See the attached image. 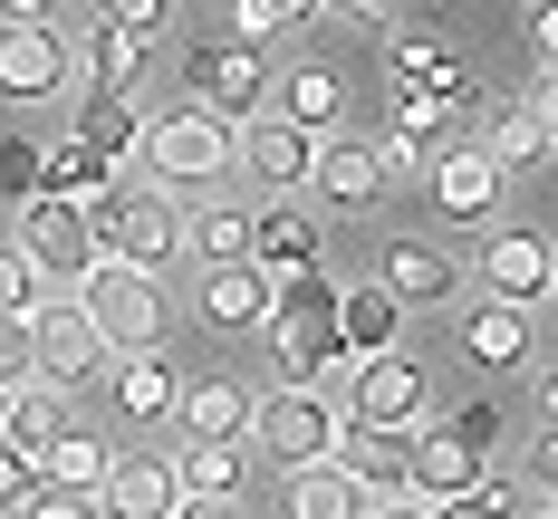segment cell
Here are the masks:
<instances>
[{"label": "cell", "instance_id": "1", "mask_svg": "<svg viewBox=\"0 0 558 519\" xmlns=\"http://www.w3.org/2000/svg\"><path fill=\"white\" fill-rule=\"evenodd\" d=\"M135 164L155 173L165 193H213L231 164H241V125L213 107H183V115H155L145 125V145H135Z\"/></svg>", "mask_w": 558, "mask_h": 519}, {"label": "cell", "instance_id": "2", "mask_svg": "<svg viewBox=\"0 0 558 519\" xmlns=\"http://www.w3.org/2000/svg\"><path fill=\"white\" fill-rule=\"evenodd\" d=\"M68 298L97 318L107 356H145V346H165V270H135V260H97V270L68 288Z\"/></svg>", "mask_w": 558, "mask_h": 519}, {"label": "cell", "instance_id": "3", "mask_svg": "<svg viewBox=\"0 0 558 519\" xmlns=\"http://www.w3.org/2000/svg\"><path fill=\"white\" fill-rule=\"evenodd\" d=\"M87 222H97V250L107 260H135V270H165L183 260V212H173V193L145 173V183H116L87 202Z\"/></svg>", "mask_w": 558, "mask_h": 519}, {"label": "cell", "instance_id": "4", "mask_svg": "<svg viewBox=\"0 0 558 519\" xmlns=\"http://www.w3.org/2000/svg\"><path fill=\"white\" fill-rule=\"evenodd\" d=\"M347 443V413H337L318 385H270L260 413H251V453L279 461V471H308V461H337Z\"/></svg>", "mask_w": 558, "mask_h": 519}, {"label": "cell", "instance_id": "5", "mask_svg": "<svg viewBox=\"0 0 558 519\" xmlns=\"http://www.w3.org/2000/svg\"><path fill=\"white\" fill-rule=\"evenodd\" d=\"M260 337H270V356H279V375H289V385H318V375H328V356H347V346H337V288L318 280V270L279 280V318L260 328Z\"/></svg>", "mask_w": 558, "mask_h": 519}, {"label": "cell", "instance_id": "6", "mask_svg": "<svg viewBox=\"0 0 558 519\" xmlns=\"http://www.w3.org/2000/svg\"><path fill=\"white\" fill-rule=\"evenodd\" d=\"M424 413H434V375L414 366V356H356V385H347V423H366V433H424Z\"/></svg>", "mask_w": 558, "mask_h": 519}, {"label": "cell", "instance_id": "7", "mask_svg": "<svg viewBox=\"0 0 558 519\" xmlns=\"http://www.w3.org/2000/svg\"><path fill=\"white\" fill-rule=\"evenodd\" d=\"M20 250L39 260V280H49V288H77L97 260H107L87 202H58V193H29V202H20Z\"/></svg>", "mask_w": 558, "mask_h": 519}, {"label": "cell", "instance_id": "8", "mask_svg": "<svg viewBox=\"0 0 558 519\" xmlns=\"http://www.w3.org/2000/svg\"><path fill=\"white\" fill-rule=\"evenodd\" d=\"M77 67V39L58 20H0V97L10 107H49Z\"/></svg>", "mask_w": 558, "mask_h": 519}, {"label": "cell", "instance_id": "9", "mask_svg": "<svg viewBox=\"0 0 558 519\" xmlns=\"http://www.w3.org/2000/svg\"><path fill=\"white\" fill-rule=\"evenodd\" d=\"M482 298H510V308H539L558 288V250L539 231H482V260H472Z\"/></svg>", "mask_w": 558, "mask_h": 519}, {"label": "cell", "instance_id": "10", "mask_svg": "<svg viewBox=\"0 0 558 519\" xmlns=\"http://www.w3.org/2000/svg\"><path fill=\"white\" fill-rule=\"evenodd\" d=\"M386 155L366 145V135H318V173H308V193L328 202V212H376L386 202Z\"/></svg>", "mask_w": 558, "mask_h": 519}, {"label": "cell", "instance_id": "11", "mask_svg": "<svg viewBox=\"0 0 558 519\" xmlns=\"http://www.w3.org/2000/svg\"><path fill=\"white\" fill-rule=\"evenodd\" d=\"M29 337H39V385H77V375L107 366V337H97V318H87L77 298H49V308L29 318Z\"/></svg>", "mask_w": 558, "mask_h": 519}, {"label": "cell", "instance_id": "12", "mask_svg": "<svg viewBox=\"0 0 558 519\" xmlns=\"http://www.w3.org/2000/svg\"><path fill=\"white\" fill-rule=\"evenodd\" d=\"M241 164H251V183H270V193H308L318 135L289 125V115H251V125H241Z\"/></svg>", "mask_w": 558, "mask_h": 519}, {"label": "cell", "instance_id": "13", "mask_svg": "<svg viewBox=\"0 0 558 519\" xmlns=\"http://www.w3.org/2000/svg\"><path fill=\"white\" fill-rule=\"evenodd\" d=\"M260 49L251 39H213V49H193V87H203V107L213 115H231V125H251L260 115Z\"/></svg>", "mask_w": 558, "mask_h": 519}, {"label": "cell", "instance_id": "14", "mask_svg": "<svg viewBox=\"0 0 558 519\" xmlns=\"http://www.w3.org/2000/svg\"><path fill=\"white\" fill-rule=\"evenodd\" d=\"M251 413H260V395H251L241 375H193L183 404H173L183 443H251Z\"/></svg>", "mask_w": 558, "mask_h": 519}, {"label": "cell", "instance_id": "15", "mask_svg": "<svg viewBox=\"0 0 558 519\" xmlns=\"http://www.w3.org/2000/svg\"><path fill=\"white\" fill-rule=\"evenodd\" d=\"M107 519H173V501H183V471H173V453H116L107 471Z\"/></svg>", "mask_w": 558, "mask_h": 519}, {"label": "cell", "instance_id": "16", "mask_svg": "<svg viewBox=\"0 0 558 519\" xmlns=\"http://www.w3.org/2000/svg\"><path fill=\"white\" fill-rule=\"evenodd\" d=\"M270 318H279V280L260 270V260H231V270L203 280V328L241 337V328H270Z\"/></svg>", "mask_w": 558, "mask_h": 519}, {"label": "cell", "instance_id": "17", "mask_svg": "<svg viewBox=\"0 0 558 519\" xmlns=\"http://www.w3.org/2000/svg\"><path fill=\"white\" fill-rule=\"evenodd\" d=\"M376 280H386L395 298H404V318H414V308H444V298H462V260H452V250H434V240H395Z\"/></svg>", "mask_w": 558, "mask_h": 519}, {"label": "cell", "instance_id": "18", "mask_svg": "<svg viewBox=\"0 0 558 519\" xmlns=\"http://www.w3.org/2000/svg\"><path fill=\"white\" fill-rule=\"evenodd\" d=\"M510 173L482 155V145H444V164H434V202H444L452 222H492V202H501Z\"/></svg>", "mask_w": 558, "mask_h": 519}, {"label": "cell", "instance_id": "19", "mask_svg": "<svg viewBox=\"0 0 558 519\" xmlns=\"http://www.w3.org/2000/svg\"><path fill=\"white\" fill-rule=\"evenodd\" d=\"M77 58H87L97 97H135V87H145V67H155V39H145V29H116V20H87Z\"/></svg>", "mask_w": 558, "mask_h": 519}, {"label": "cell", "instance_id": "20", "mask_svg": "<svg viewBox=\"0 0 558 519\" xmlns=\"http://www.w3.org/2000/svg\"><path fill=\"white\" fill-rule=\"evenodd\" d=\"M395 337H404V298H395L386 280L337 288V346H347V356H386Z\"/></svg>", "mask_w": 558, "mask_h": 519}, {"label": "cell", "instance_id": "21", "mask_svg": "<svg viewBox=\"0 0 558 519\" xmlns=\"http://www.w3.org/2000/svg\"><path fill=\"white\" fill-rule=\"evenodd\" d=\"M462 356H472V366H492V375L530 366V308H510V298L462 308Z\"/></svg>", "mask_w": 558, "mask_h": 519}, {"label": "cell", "instance_id": "22", "mask_svg": "<svg viewBox=\"0 0 558 519\" xmlns=\"http://www.w3.org/2000/svg\"><path fill=\"white\" fill-rule=\"evenodd\" d=\"M337 461H347L376 501H404V491H414V433H366V423H347Z\"/></svg>", "mask_w": 558, "mask_h": 519}, {"label": "cell", "instance_id": "23", "mask_svg": "<svg viewBox=\"0 0 558 519\" xmlns=\"http://www.w3.org/2000/svg\"><path fill=\"white\" fill-rule=\"evenodd\" d=\"M173 404H183V375L165 366V346L116 356V413H125V423H173Z\"/></svg>", "mask_w": 558, "mask_h": 519}, {"label": "cell", "instance_id": "24", "mask_svg": "<svg viewBox=\"0 0 558 519\" xmlns=\"http://www.w3.org/2000/svg\"><path fill=\"white\" fill-rule=\"evenodd\" d=\"M376 510V491L347 471V461H308V471H289V519H366Z\"/></svg>", "mask_w": 558, "mask_h": 519}, {"label": "cell", "instance_id": "25", "mask_svg": "<svg viewBox=\"0 0 558 519\" xmlns=\"http://www.w3.org/2000/svg\"><path fill=\"white\" fill-rule=\"evenodd\" d=\"M251 260H260L270 280H299V270H318V222H308L299 202H270V212L251 222Z\"/></svg>", "mask_w": 558, "mask_h": 519}, {"label": "cell", "instance_id": "26", "mask_svg": "<svg viewBox=\"0 0 558 519\" xmlns=\"http://www.w3.org/2000/svg\"><path fill=\"white\" fill-rule=\"evenodd\" d=\"M482 481V453L452 433V423H424L414 433V501H452V491H472Z\"/></svg>", "mask_w": 558, "mask_h": 519}, {"label": "cell", "instance_id": "27", "mask_svg": "<svg viewBox=\"0 0 558 519\" xmlns=\"http://www.w3.org/2000/svg\"><path fill=\"white\" fill-rule=\"evenodd\" d=\"M482 155H492L501 173H530V164H549L558 145H549V125H539V107H530V97H510V107L482 115Z\"/></svg>", "mask_w": 558, "mask_h": 519}, {"label": "cell", "instance_id": "28", "mask_svg": "<svg viewBox=\"0 0 558 519\" xmlns=\"http://www.w3.org/2000/svg\"><path fill=\"white\" fill-rule=\"evenodd\" d=\"M39 193H58V202H97V193H116V155H97L87 135L39 145Z\"/></svg>", "mask_w": 558, "mask_h": 519}, {"label": "cell", "instance_id": "29", "mask_svg": "<svg viewBox=\"0 0 558 519\" xmlns=\"http://www.w3.org/2000/svg\"><path fill=\"white\" fill-rule=\"evenodd\" d=\"M251 222H260V212L213 202V212H193V222H183V250H193L203 270H231V260H251Z\"/></svg>", "mask_w": 558, "mask_h": 519}, {"label": "cell", "instance_id": "30", "mask_svg": "<svg viewBox=\"0 0 558 519\" xmlns=\"http://www.w3.org/2000/svg\"><path fill=\"white\" fill-rule=\"evenodd\" d=\"M337 107H347L337 67H289V87H279V115H289V125H308V135H337Z\"/></svg>", "mask_w": 558, "mask_h": 519}, {"label": "cell", "instance_id": "31", "mask_svg": "<svg viewBox=\"0 0 558 519\" xmlns=\"http://www.w3.org/2000/svg\"><path fill=\"white\" fill-rule=\"evenodd\" d=\"M145 125H155V115L135 107V97H87V107H77V135H87L97 155H135Z\"/></svg>", "mask_w": 558, "mask_h": 519}, {"label": "cell", "instance_id": "32", "mask_svg": "<svg viewBox=\"0 0 558 519\" xmlns=\"http://www.w3.org/2000/svg\"><path fill=\"white\" fill-rule=\"evenodd\" d=\"M39 471H49L58 491H107L116 453H107V443H97V433H58L49 453H39Z\"/></svg>", "mask_w": 558, "mask_h": 519}, {"label": "cell", "instance_id": "33", "mask_svg": "<svg viewBox=\"0 0 558 519\" xmlns=\"http://www.w3.org/2000/svg\"><path fill=\"white\" fill-rule=\"evenodd\" d=\"M386 135H414V145H452V107L434 87H386Z\"/></svg>", "mask_w": 558, "mask_h": 519}, {"label": "cell", "instance_id": "34", "mask_svg": "<svg viewBox=\"0 0 558 519\" xmlns=\"http://www.w3.org/2000/svg\"><path fill=\"white\" fill-rule=\"evenodd\" d=\"M241 443H183V461H173V471H183V491H213V501H241Z\"/></svg>", "mask_w": 558, "mask_h": 519}, {"label": "cell", "instance_id": "35", "mask_svg": "<svg viewBox=\"0 0 558 519\" xmlns=\"http://www.w3.org/2000/svg\"><path fill=\"white\" fill-rule=\"evenodd\" d=\"M58 433H68V423H58V385H20V395H10V433H0V443H20V453H49Z\"/></svg>", "mask_w": 558, "mask_h": 519}, {"label": "cell", "instance_id": "36", "mask_svg": "<svg viewBox=\"0 0 558 519\" xmlns=\"http://www.w3.org/2000/svg\"><path fill=\"white\" fill-rule=\"evenodd\" d=\"M49 308V280H39V260L20 250V240H0V318H39Z\"/></svg>", "mask_w": 558, "mask_h": 519}, {"label": "cell", "instance_id": "37", "mask_svg": "<svg viewBox=\"0 0 558 519\" xmlns=\"http://www.w3.org/2000/svg\"><path fill=\"white\" fill-rule=\"evenodd\" d=\"M444 29H424V20H414V29H395V49H386V77L395 87H424V77H434V67H444Z\"/></svg>", "mask_w": 558, "mask_h": 519}, {"label": "cell", "instance_id": "38", "mask_svg": "<svg viewBox=\"0 0 558 519\" xmlns=\"http://www.w3.org/2000/svg\"><path fill=\"white\" fill-rule=\"evenodd\" d=\"M308 10H318V0H231V39L260 49V39H279V29H299Z\"/></svg>", "mask_w": 558, "mask_h": 519}, {"label": "cell", "instance_id": "39", "mask_svg": "<svg viewBox=\"0 0 558 519\" xmlns=\"http://www.w3.org/2000/svg\"><path fill=\"white\" fill-rule=\"evenodd\" d=\"M0 385H10V395L39 385V337H29V318H0Z\"/></svg>", "mask_w": 558, "mask_h": 519}, {"label": "cell", "instance_id": "40", "mask_svg": "<svg viewBox=\"0 0 558 519\" xmlns=\"http://www.w3.org/2000/svg\"><path fill=\"white\" fill-rule=\"evenodd\" d=\"M97 510H107L97 491H58V481H39V491L20 501V519H97Z\"/></svg>", "mask_w": 558, "mask_h": 519}, {"label": "cell", "instance_id": "41", "mask_svg": "<svg viewBox=\"0 0 558 519\" xmlns=\"http://www.w3.org/2000/svg\"><path fill=\"white\" fill-rule=\"evenodd\" d=\"M29 193H39V145L10 135V145H0V202H29Z\"/></svg>", "mask_w": 558, "mask_h": 519}, {"label": "cell", "instance_id": "42", "mask_svg": "<svg viewBox=\"0 0 558 519\" xmlns=\"http://www.w3.org/2000/svg\"><path fill=\"white\" fill-rule=\"evenodd\" d=\"M376 155H386L395 183H434V164H444V145H414V135H386Z\"/></svg>", "mask_w": 558, "mask_h": 519}, {"label": "cell", "instance_id": "43", "mask_svg": "<svg viewBox=\"0 0 558 519\" xmlns=\"http://www.w3.org/2000/svg\"><path fill=\"white\" fill-rule=\"evenodd\" d=\"M49 471H39V453H20V443H0V510H20L29 491H39Z\"/></svg>", "mask_w": 558, "mask_h": 519}, {"label": "cell", "instance_id": "44", "mask_svg": "<svg viewBox=\"0 0 558 519\" xmlns=\"http://www.w3.org/2000/svg\"><path fill=\"white\" fill-rule=\"evenodd\" d=\"M165 10H173V0H97V20H116V29H145V39L165 29Z\"/></svg>", "mask_w": 558, "mask_h": 519}, {"label": "cell", "instance_id": "45", "mask_svg": "<svg viewBox=\"0 0 558 519\" xmlns=\"http://www.w3.org/2000/svg\"><path fill=\"white\" fill-rule=\"evenodd\" d=\"M530 58L558 67V0H530Z\"/></svg>", "mask_w": 558, "mask_h": 519}, {"label": "cell", "instance_id": "46", "mask_svg": "<svg viewBox=\"0 0 558 519\" xmlns=\"http://www.w3.org/2000/svg\"><path fill=\"white\" fill-rule=\"evenodd\" d=\"M452 433H462L472 453H492V443H501V413H492V404H472V413H452Z\"/></svg>", "mask_w": 558, "mask_h": 519}, {"label": "cell", "instance_id": "47", "mask_svg": "<svg viewBox=\"0 0 558 519\" xmlns=\"http://www.w3.org/2000/svg\"><path fill=\"white\" fill-rule=\"evenodd\" d=\"M530 481L558 501V423H539V443H530Z\"/></svg>", "mask_w": 558, "mask_h": 519}, {"label": "cell", "instance_id": "48", "mask_svg": "<svg viewBox=\"0 0 558 519\" xmlns=\"http://www.w3.org/2000/svg\"><path fill=\"white\" fill-rule=\"evenodd\" d=\"M173 519H251V510H241V501H213V491H183Z\"/></svg>", "mask_w": 558, "mask_h": 519}, {"label": "cell", "instance_id": "49", "mask_svg": "<svg viewBox=\"0 0 558 519\" xmlns=\"http://www.w3.org/2000/svg\"><path fill=\"white\" fill-rule=\"evenodd\" d=\"M530 107H539V125H549V145H558V67L539 77V97H530Z\"/></svg>", "mask_w": 558, "mask_h": 519}, {"label": "cell", "instance_id": "50", "mask_svg": "<svg viewBox=\"0 0 558 519\" xmlns=\"http://www.w3.org/2000/svg\"><path fill=\"white\" fill-rule=\"evenodd\" d=\"M366 519H434V510H424V501L404 491V501H376V510H366Z\"/></svg>", "mask_w": 558, "mask_h": 519}, {"label": "cell", "instance_id": "51", "mask_svg": "<svg viewBox=\"0 0 558 519\" xmlns=\"http://www.w3.org/2000/svg\"><path fill=\"white\" fill-rule=\"evenodd\" d=\"M0 20H58V0H0Z\"/></svg>", "mask_w": 558, "mask_h": 519}, {"label": "cell", "instance_id": "52", "mask_svg": "<svg viewBox=\"0 0 558 519\" xmlns=\"http://www.w3.org/2000/svg\"><path fill=\"white\" fill-rule=\"evenodd\" d=\"M328 10H347V20H386L395 0H328Z\"/></svg>", "mask_w": 558, "mask_h": 519}, {"label": "cell", "instance_id": "53", "mask_svg": "<svg viewBox=\"0 0 558 519\" xmlns=\"http://www.w3.org/2000/svg\"><path fill=\"white\" fill-rule=\"evenodd\" d=\"M530 395H539V413H549V423H558V366H549V375H539V385H530Z\"/></svg>", "mask_w": 558, "mask_h": 519}, {"label": "cell", "instance_id": "54", "mask_svg": "<svg viewBox=\"0 0 558 519\" xmlns=\"http://www.w3.org/2000/svg\"><path fill=\"white\" fill-rule=\"evenodd\" d=\"M0 433H10V385H0Z\"/></svg>", "mask_w": 558, "mask_h": 519}, {"label": "cell", "instance_id": "55", "mask_svg": "<svg viewBox=\"0 0 558 519\" xmlns=\"http://www.w3.org/2000/svg\"><path fill=\"white\" fill-rule=\"evenodd\" d=\"M549 519H558V501H549Z\"/></svg>", "mask_w": 558, "mask_h": 519}, {"label": "cell", "instance_id": "56", "mask_svg": "<svg viewBox=\"0 0 558 519\" xmlns=\"http://www.w3.org/2000/svg\"><path fill=\"white\" fill-rule=\"evenodd\" d=\"M549 298H558V288H549Z\"/></svg>", "mask_w": 558, "mask_h": 519}]
</instances>
